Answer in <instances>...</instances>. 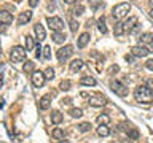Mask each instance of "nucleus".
Masks as SVG:
<instances>
[{
	"mask_svg": "<svg viewBox=\"0 0 153 143\" xmlns=\"http://www.w3.org/2000/svg\"><path fill=\"white\" fill-rule=\"evenodd\" d=\"M89 38H91V35H89V32H85V33H81V35L78 37V48H85L86 45L89 43Z\"/></svg>",
	"mask_w": 153,
	"mask_h": 143,
	"instance_id": "18",
	"label": "nucleus"
},
{
	"mask_svg": "<svg viewBox=\"0 0 153 143\" xmlns=\"http://www.w3.org/2000/svg\"><path fill=\"white\" fill-rule=\"evenodd\" d=\"M150 7L153 8V0H150Z\"/></svg>",
	"mask_w": 153,
	"mask_h": 143,
	"instance_id": "50",
	"label": "nucleus"
},
{
	"mask_svg": "<svg viewBox=\"0 0 153 143\" xmlns=\"http://www.w3.org/2000/svg\"><path fill=\"white\" fill-rule=\"evenodd\" d=\"M89 129H91V124L89 122H81L80 126H78V130L80 132H88Z\"/></svg>",
	"mask_w": 153,
	"mask_h": 143,
	"instance_id": "36",
	"label": "nucleus"
},
{
	"mask_svg": "<svg viewBox=\"0 0 153 143\" xmlns=\"http://www.w3.org/2000/svg\"><path fill=\"white\" fill-rule=\"evenodd\" d=\"M72 14H74V16H81V14L85 13V7L81 3H76L74 8H72V11H70Z\"/></svg>",
	"mask_w": 153,
	"mask_h": 143,
	"instance_id": "25",
	"label": "nucleus"
},
{
	"mask_svg": "<svg viewBox=\"0 0 153 143\" xmlns=\"http://www.w3.org/2000/svg\"><path fill=\"white\" fill-rule=\"evenodd\" d=\"M62 119H64V116H62L61 111H53L51 113V122L53 124H61Z\"/></svg>",
	"mask_w": 153,
	"mask_h": 143,
	"instance_id": "23",
	"label": "nucleus"
},
{
	"mask_svg": "<svg viewBox=\"0 0 153 143\" xmlns=\"http://www.w3.org/2000/svg\"><path fill=\"white\" fill-rule=\"evenodd\" d=\"M46 24L48 27L51 29L53 32H59V30H64V21L57 16H50L46 19Z\"/></svg>",
	"mask_w": 153,
	"mask_h": 143,
	"instance_id": "5",
	"label": "nucleus"
},
{
	"mask_svg": "<svg viewBox=\"0 0 153 143\" xmlns=\"http://www.w3.org/2000/svg\"><path fill=\"white\" fill-rule=\"evenodd\" d=\"M70 30L74 32V33H76V30L80 29V24H78V21H75V19H70Z\"/></svg>",
	"mask_w": 153,
	"mask_h": 143,
	"instance_id": "33",
	"label": "nucleus"
},
{
	"mask_svg": "<svg viewBox=\"0 0 153 143\" xmlns=\"http://www.w3.org/2000/svg\"><path fill=\"white\" fill-rule=\"evenodd\" d=\"M89 7L91 10H97L99 7H104L102 0H89Z\"/></svg>",
	"mask_w": 153,
	"mask_h": 143,
	"instance_id": "31",
	"label": "nucleus"
},
{
	"mask_svg": "<svg viewBox=\"0 0 153 143\" xmlns=\"http://www.w3.org/2000/svg\"><path fill=\"white\" fill-rule=\"evenodd\" d=\"M33 32H35V37H37V41H43L46 38V32H45V27L42 26L40 22H37L33 26Z\"/></svg>",
	"mask_w": 153,
	"mask_h": 143,
	"instance_id": "11",
	"label": "nucleus"
},
{
	"mask_svg": "<svg viewBox=\"0 0 153 143\" xmlns=\"http://www.w3.org/2000/svg\"><path fill=\"white\" fill-rule=\"evenodd\" d=\"M43 73H45V76H46V80H53L54 78V70L51 69V67H48V69L43 72Z\"/></svg>",
	"mask_w": 153,
	"mask_h": 143,
	"instance_id": "35",
	"label": "nucleus"
},
{
	"mask_svg": "<svg viewBox=\"0 0 153 143\" xmlns=\"http://www.w3.org/2000/svg\"><path fill=\"white\" fill-rule=\"evenodd\" d=\"M126 133H128V137H129V138H131V140H137V138H139V137H140V133H139V132L136 130V129H132V127H131V129H129V130H128Z\"/></svg>",
	"mask_w": 153,
	"mask_h": 143,
	"instance_id": "30",
	"label": "nucleus"
},
{
	"mask_svg": "<svg viewBox=\"0 0 153 143\" xmlns=\"http://www.w3.org/2000/svg\"><path fill=\"white\" fill-rule=\"evenodd\" d=\"M134 57H136V56H132V54H126V56H124V59H126L128 62H132V60H134Z\"/></svg>",
	"mask_w": 153,
	"mask_h": 143,
	"instance_id": "43",
	"label": "nucleus"
},
{
	"mask_svg": "<svg viewBox=\"0 0 153 143\" xmlns=\"http://www.w3.org/2000/svg\"><path fill=\"white\" fill-rule=\"evenodd\" d=\"M147 88L153 92V78H148V80H147Z\"/></svg>",
	"mask_w": 153,
	"mask_h": 143,
	"instance_id": "39",
	"label": "nucleus"
},
{
	"mask_svg": "<svg viewBox=\"0 0 153 143\" xmlns=\"http://www.w3.org/2000/svg\"><path fill=\"white\" fill-rule=\"evenodd\" d=\"M97 135H99V137H107V135H110V129H108V126H105V124L99 126V127H97Z\"/></svg>",
	"mask_w": 153,
	"mask_h": 143,
	"instance_id": "26",
	"label": "nucleus"
},
{
	"mask_svg": "<svg viewBox=\"0 0 153 143\" xmlns=\"http://www.w3.org/2000/svg\"><path fill=\"white\" fill-rule=\"evenodd\" d=\"M80 84H83V86H96V80L93 78V76L86 75V76H81L80 78Z\"/></svg>",
	"mask_w": 153,
	"mask_h": 143,
	"instance_id": "20",
	"label": "nucleus"
},
{
	"mask_svg": "<svg viewBox=\"0 0 153 143\" xmlns=\"http://www.w3.org/2000/svg\"><path fill=\"white\" fill-rule=\"evenodd\" d=\"M83 65H85V62L81 60V59H74L70 62V65H69V69H70V72H80L81 69H83Z\"/></svg>",
	"mask_w": 153,
	"mask_h": 143,
	"instance_id": "17",
	"label": "nucleus"
},
{
	"mask_svg": "<svg viewBox=\"0 0 153 143\" xmlns=\"http://www.w3.org/2000/svg\"><path fill=\"white\" fill-rule=\"evenodd\" d=\"M30 81H32V86L33 88H42L43 84H45V81H46V76H45V73L43 72H40V70H35L32 73V76H30Z\"/></svg>",
	"mask_w": 153,
	"mask_h": 143,
	"instance_id": "8",
	"label": "nucleus"
},
{
	"mask_svg": "<svg viewBox=\"0 0 153 143\" xmlns=\"http://www.w3.org/2000/svg\"><path fill=\"white\" fill-rule=\"evenodd\" d=\"M123 143H132V142H131V140H124Z\"/></svg>",
	"mask_w": 153,
	"mask_h": 143,
	"instance_id": "49",
	"label": "nucleus"
},
{
	"mask_svg": "<svg viewBox=\"0 0 153 143\" xmlns=\"http://www.w3.org/2000/svg\"><path fill=\"white\" fill-rule=\"evenodd\" d=\"M30 19H32V11H30V10H27V11L19 13L18 24H19V26H24V24H27L29 21H30Z\"/></svg>",
	"mask_w": 153,
	"mask_h": 143,
	"instance_id": "14",
	"label": "nucleus"
},
{
	"mask_svg": "<svg viewBox=\"0 0 153 143\" xmlns=\"http://www.w3.org/2000/svg\"><path fill=\"white\" fill-rule=\"evenodd\" d=\"M24 40H26V49L27 51H32L33 48H35V45H37V38H33V37H30V35H26V38H24Z\"/></svg>",
	"mask_w": 153,
	"mask_h": 143,
	"instance_id": "19",
	"label": "nucleus"
},
{
	"mask_svg": "<svg viewBox=\"0 0 153 143\" xmlns=\"http://www.w3.org/2000/svg\"><path fill=\"white\" fill-rule=\"evenodd\" d=\"M134 97H136V100L140 103H150L153 100V92L147 88V84L145 86L140 84L134 89Z\"/></svg>",
	"mask_w": 153,
	"mask_h": 143,
	"instance_id": "1",
	"label": "nucleus"
},
{
	"mask_svg": "<svg viewBox=\"0 0 153 143\" xmlns=\"http://www.w3.org/2000/svg\"><path fill=\"white\" fill-rule=\"evenodd\" d=\"M11 22H13V16H11V13L7 11V10H2V11H0V24L10 26Z\"/></svg>",
	"mask_w": 153,
	"mask_h": 143,
	"instance_id": "12",
	"label": "nucleus"
},
{
	"mask_svg": "<svg viewBox=\"0 0 153 143\" xmlns=\"http://www.w3.org/2000/svg\"><path fill=\"white\" fill-rule=\"evenodd\" d=\"M50 107H51V95L45 94L40 100H38V108L40 110H48Z\"/></svg>",
	"mask_w": 153,
	"mask_h": 143,
	"instance_id": "15",
	"label": "nucleus"
},
{
	"mask_svg": "<svg viewBox=\"0 0 153 143\" xmlns=\"http://www.w3.org/2000/svg\"><path fill=\"white\" fill-rule=\"evenodd\" d=\"M2 84H3V80H2V78H0V88H2Z\"/></svg>",
	"mask_w": 153,
	"mask_h": 143,
	"instance_id": "48",
	"label": "nucleus"
},
{
	"mask_svg": "<svg viewBox=\"0 0 153 143\" xmlns=\"http://www.w3.org/2000/svg\"><path fill=\"white\" fill-rule=\"evenodd\" d=\"M88 103L94 108H100L107 103V99H105V95H102V94H93V95H89Z\"/></svg>",
	"mask_w": 153,
	"mask_h": 143,
	"instance_id": "7",
	"label": "nucleus"
},
{
	"mask_svg": "<svg viewBox=\"0 0 153 143\" xmlns=\"http://www.w3.org/2000/svg\"><path fill=\"white\" fill-rule=\"evenodd\" d=\"M113 33H115V37H121L123 33H124V26H123V22H121V21H118L117 24H115Z\"/></svg>",
	"mask_w": 153,
	"mask_h": 143,
	"instance_id": "22",
	"label": "nucleus"
},
{
	"mask_svg": "<svg viewBox=\"0 0 153 143\" xmlns=\"http://www.w3.org/2000/svg\"><path fill=\"white\" fill-rule=\"evenodd\" d=\"M70 86H72V83H70L69 80H62V81H61V86H59V88H61L62 91H69V89H70Z\"/></svg>",
	"mask_w": 153,
	"mask_h": 143,
	"instance_id": "34",
	"label": "nucleus"
},
{
	"mask_svg": "<svg viewBox=\"0 0 153 143\" xmlns=\"http://www.w3.org/2000/svg\"><path fill=\"white\" fill-rule=\"evenodd\" d=\"M24 72H26V73H33V72H35V64H33L32 60H26V64H24Z\"/></svg>",
	"mask_w": 153,
	"mask_h": 143,
	"instance_id": "27",
	"label": "nucleus"
},
{
	"mask_svg": "<svg viewBox=\"0 0 153 143\" xmlns=\"http://www.w3.org/2000/svg\"><path fill=\"white\" fill-rule=\"evenodd\" d=\"M26 54H27V49L22 46H13L11 51H10V59L13 62H22L26 59Z\"/></svg>",
	"mask_w": 153,
	"mask_h": 143,
	"instance_id": "4",
	"label": "nucleus"
},
{
	"mask_svg": "<svg viewBox=\"0 0 153 143\" xmlns=\"http://www.w3.org/2000/svg\"><path fill=\"white\" fill-rule=\"evenodd\" d=\"M70 102H72V100H70V99H64V100H62V103H65V105H69Z\"/></svg>",
	"mask_w": 153,
	"mask_h": 143,
	"instance_id": "45",
	"label": "nucleus"
},
{
	"mask_svg": "<svg viewBox=\"0 0 153 143\" xmlns=\"http://www.w3.org/2000/svg\"><path fill=\"white\" fill-rule=\"evenodd\" d=\"M72 54H74V46L65 45V46H62V48H59V49H57L56 57H57V60H59V62H65Z\"/></svg>",
	"mask_w": 153,
	"mask_h": 143,
	"instance_id": "6",
	"label": "nucleus"
},
{
	"mask_svg": "<svg viewBox=\"0 0 153 143\" xmlns=\"http://www.w3.org/2000/svg\"><path fill=\"white\" fill-rule=\"evenodd\" d=\"M152 43H153V33L152 32H145L139 37V45L147 46V45H152Z\"/></svg>",
	"mask_w": 153,
	"mask_h": 143,
	"instance_id": "13",
	"label": "nucleus"
},
{
	"mask_svg": "<svg viewBox=\"0 0 153 143\" xmlns=\"http://www.w3.org/2000/svg\"><path fill=\"white\" fill-rule=\"evenodd\" d=\"M35 56H37V57H40V56H42V48H40V45H37V49H35Z\"/></svg>",
	"mask_w": 153,
	"mask_h": 143,
	"instance_id": "42",
	"label": "nucleus"
},
{
	"mask_svg": "<svg viewBox=\"0 0 153 143\" xmlns=\"http://www.w3.org/2000/svg\"><path fill=\"white\" fill-rule=\"evenodd\" d=\"M69 114L72 118H81V116H83V110H81V108H72L69 111Z\"/></svg>",
	"mask_w": 153,
	"mask_h": 143,
	"instance_id": "29",
	"label": "nucleus"
},
{
	"mask_svg": "<svg viewBox=\"0 0 153 143\" xmlns=\"http://www.w3.org/2000/svg\"><path fill=\"white\" fill-rule=\"evenodd\" d=\"M124 26V32H132L134 29H136L139 24H137V16H129L126 21L123 22Z\"/></svg>",
	"mask_w": 153,
	"mask_h": 143,
	"instance_id": "10",
	"label": "nucleus"
},
{
	"mask_svg": "<svg viewBox=\"0 0 153 143\" xmlns=\"http://www.w3.org/2000/svg\"><path fill=\"white\" fill-rule=\"evenodd\" d=\"M110 89H112L118 97H128V94H129V89L121 83V81H118V80H112V81H110Z\"/></svg>",
	"mask_w": 153,
	"mask_h": 143,
	"instance_id": "3",
	"label": "nucleus"
},
{
	"mask_svg": "<svg viewBox=\"0 0 153 143\" xmlns=\"http://www.w3.org/2000/svg\"><path fill=\"white\" fill-rule=\"evenodd\" d=\"M57 143H69V142H67V140H59Z\"/></svg>",
	"mask_w": 153,
	"mask_h": 143,
	"instance_id": "47",
	"label": "nucleus"
},
{
	"mask_svg": "<svg viewBox=\"0 0 153 143\" xmlns=\"http://www.w3.org/2000/svg\"><path fill=\"white\" fill-rule=\"evenodd\" d=\"M42 57H43V59H46V60L51 59V48H50V46H45V48H43Z\"/></svg>",
	"mask_w": 153,
	"mask_h": 143,
	"instance_id": "32",
	"label": "nucleus"
},
{
	"mask_svg": "<svg viewBox=\"0 0 153 143\" xmlns=\"http://www.w3.org/2000/svg\"><path fill=\"white\" fill-rule=\"evenodd\" d=\"M118 129H120V130H123V132H128L131 127H129V124H128V122H121V124L118 126Z\"/></svg>",
	"mask_w": 153,
	"mask_h": 143,
	"instance_id": "37",
	"label": "nucleus"
},
{
	"mask_svg": "<svg viewBox=\"0 0 153 143\" xmlns=\"http://www.w3.org/2000/svg\"><path fill=\"white\" fill-rule=\"evenodd\" d=\"M148 16H150V19H153V8H152V11L148 13Z\"/></svg>",
	"mask_w": 153,
	"mask_h": 143,
	"instance_id": "46",
	"label": "nucleus"
},
{
	"mask_svg": "<svg viewBox=\"0 0 153 143\" xmlns=\"http://www.w3.org/2000/svg\"><path fill=\"white\" fill-rule=\"evenodd\" d=\"M129 11H131V5H129L128 2H121V3L115 5V7L112 8V16L117 19V21H120V19H123Z\"/></svg>",
	"mask_w": 153,
	"mask_h": 143,
	"instance_id": "2",
	"label": "nucleus"
},
{
	"mask_svg": "<svg viewBox=\"0 0 153 143\" xmlns=\"http://www.w3.org/2000/svg\"><path fill=\"white\" fill-rule=\"evenodd\" d=\"M64 2H65V3H69V5H74L76 0H64Z\"/></svg>",
	"mask_w": 153,
	"mask_h": 143,
	"instance_id": "44",
	"label": "nucleus"
},
{
	"mask_svg": "<svg viewBox=\"0 0 153 143\" xmlns=\"http://www.w3.org/2000/svg\"><path fill=\"white\" fill-rule=\"evenodd\" d=\"M37 5H38V0H29V7L30 8H35Z\"/></svg>",
	"mask_w": 153,
	"mask_h": 143,
	"instance_id": "41",
	"label": "nucleus"
},
{
	"mask_svg": "<svg viewBox=\"0 0 153 143\" xmlns=\"http://www.w3.org/2000/svg\"><path fill=\"white\" fill-rule=\"evenodd\" d=\"M118 70H120V67H118V65H112V67L108 69V73H117Z\"/></svg>",
	"mask_w": 153,
	"mask_h": 143,
	"instance_id": "40",
	"label": "nucleus"
},
{
	"mask_svg": "<svg viewBox=\"0 0 153 143\" xmlns=\"http://www.w3.org/2000/svg\"><path fill=\"white\" fill-rule=\"evenodd\" d=\"M51 135H53V138H54V140H64L65 133H64V130H62V129H59V127H56L54 130L51 132Z\"/></svg>",
	"mask_w": 153,
	"mask_h": 143,
	"instance_id": "24",
	"label": "nucleus"
},
{
	"mask_svg": "<svg viewBox=\"0 0 153 143\" xmlns=\"http://www.w3.org/2000/svg\"><path fill=\"white\" fill-rule=\"evenodd\" d=\"M131 54L136 56V57H147L150 54V49L143 45H137V46H132L131 48Z\"/></svg>",
	"mask_w": 153,
	"mask_h": 143,
	"instance_id": "9",
	"label": "nucleus"
},
{
	"mask_svg": "<svg viewBox=\"0 0 153 143\" xmlns=\"http://www.w3.org/2000/svg\"><path fill=\"white\" fill-rule=\"evenodd\" d=\"M145 67H147V70L153 72V59H148V60L145 62Z\"/></svg>",
	"mask_w": 153,
	"mask_h": 143,
	"instance_id": "38",
	"label": "nucleus"
},
{
	"mask_svg": "<svg viewBox=\"0 0 153 143\" xmlns=\"http://www.w3.org/2000/svg\"><path fill=\"white\" fill-rule=\"evenodd\" d=\"M51 38H53V41H54V43H59V45H61V43H64L67 40V35L62 30H59V32H53Z\"/></svg>",
	"mask_w": 153,
	"mask_h": 143,
	"instance_id": "16",
	"label": "nucleus"
},
{
	"mask_svg": "<svg viewBox=\"0 0 153 143\" xmlns=\"http://www.w3.org/2000/svg\"><path fill=\"white\" fill-rule=\"evenodd\" d=\"M96 122H97L99 124V126H102V124H105V126H108V124H110V116H108V114H99V116L97 118H96Z\"/></svg>",
	"mask_w": 153,
	"mask_h": 143,
	"instance_id": "21",
	"label": "nucleus"
},
{
	"mask_svg": "<svg viewBox=\"0 0 153 143\" xmlns=\"http://www.w3.org/2000/svg\"><path fill=\"white\" fill-rule=\"evenodd\" d=\"M97 29H99L100 33H107V26H105V18L104 16H100L97 19Z\"/></svg>",
	"mask_w": 153,
	"mask_h": 143,
	"instance_id": "28",
	"label": "nucleus"
}]
</instances>
